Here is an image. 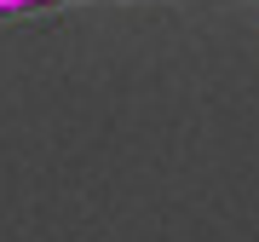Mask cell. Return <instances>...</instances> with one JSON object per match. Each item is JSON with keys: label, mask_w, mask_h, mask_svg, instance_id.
<instances>
[{"label": "cell", "mask_w": 259, "mask_h": 242, "mask_svg": "<svg viewBox=\"0 0 259 242\" xmlns=\"http://www.w3.org/2000/svg\"><path fill=\"white\" fill-rule=\"evenodd\" d=\"M52 6H69V0H0V18H29V12H52Z\"/></svg>", "instance_id": "cell-1"}]
</instances>
